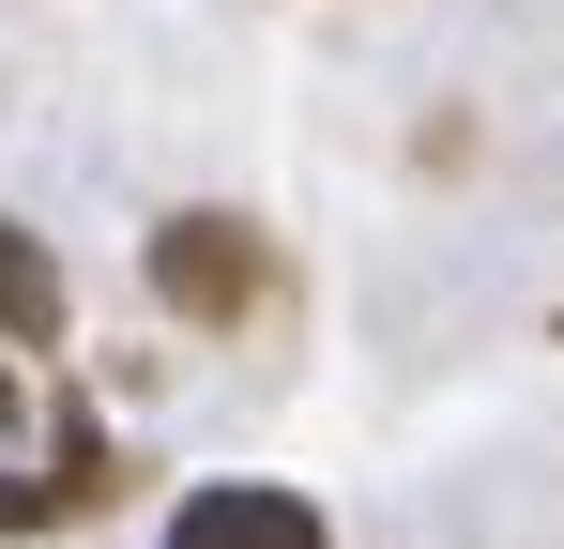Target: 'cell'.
Returning a JSON list of instances; mask_svg holds the SVG:
<instances>
[{
	"label": "cell",
	"instance_id": "cell-1",
	"mask_svg": "<svg viewBox=\"0 0 564 549\" xmlns=\"http://www.w3.org/2000/svg\"><path fill=\"white\" fill-rule=\"evenodd\" d=\"M153 290H169V321H198V336H245L275 305V245L245 214H169L153 229Z\"/></svg>",
	"mask_w": 564,
	"mask_h": 549
},
{
	"label": "cell",
	"instance_id": "cell-3",
	"mask_svg": "<svg viewBox=\"0 0 564 549\" xmlns=\"http://www.w3.org/2000/svg\"><path fill=\"white\" fill-rule=\"evenodd\" d=\"M0 336H62V274L31 260V229H0Z\"/></svg>",
	"mask_w": 564,
	"mask_h": 549
},
{
	"label": "cell",
	"instance_id": "cell-2",
	"mask_svg": "<svg viewBox=\"0 0 564 549\" xmlns=\"http://www.w3.org/2000/svg\"><path fill=\"white\" fill-rule=\"evenodd\" d=\"M169 549H336V535H321L305 488H198L169 519Z\"/></svg>",
	"mask_w": 564,
	"mask_h": 549
}]
</instances>
